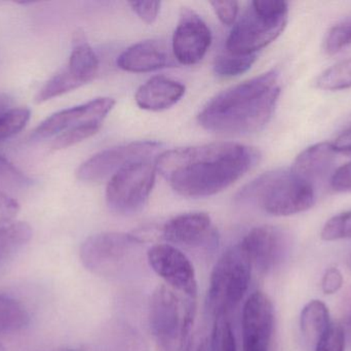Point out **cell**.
Wrapping results in <instances>:
<instances>
[{
    "mask_svg": "<svg viewBox=\"0 0 351 351\" xmlns=\"http://www.w3.org/2000/svg\"><path fill=\"white\" fill-rule=\"evenodd\" d=\"M259 150L235 142L176 148L156 161L160 173L183 197L216 195L239 181L260 161Z\"/></svg>",
    "mask_w": 351,
    "mask_h": 351,
    "instance_id": "6da1fadb",
    "label": "cell"
},
{
    "mask_svg": "<svg viewBox=\"0 0 351 351\" xmlns=\"http://www.w3.org/2000/svg\"><path fill=\"white\" fill-rule=\"evenodd\" d=\"M280 95L278 70H269L215 96L200 111L198 122L220 135L257 133L271 119Z\"/></svg>",
    "mask_w": 351,
    "mask_h": 351,
    "instance_id": "7a4b0ae2",
    "label": "cell"
},
{
    "mask_svg": "<svg viewBox=\"0 0 351 351\" xmlns=\"http://www.w3.org/2000/svg\"><path fill=\"white\" fill-rule=\"evenodd\" d=\"M80 257L93 274L107 280H127L143 268V245L138 237L127 233H98L84 241Z\"/></svg>",
    "mask_w": 351,
    "mask_h": 351,
    "instance_id": "3957f363",
    "label": "cell"
},
{
    "mask_svg": "<svg viewBox=\"0 0 351 351\" xmlns=\"http://www.w3.org/2000/svg\"><path fill=\"white\" fill-rule=\"evenodd\" d=\"M241 199L252 200L266 214L289 216L313 207L315 201L313 183L290 169L264 173L241 191Z\"/></svg>",
    "mask_w": 351,
    "mask_h": 351,
    "instance_id": "277c9868",
    "label": "cell"
},
{
    "mask_svg": "<svg viewBox=\"0 0 351 351\" xmlns=\"http://www.w3.org/2000/svg\"><path fill=\"white\" fill-rule=\"evenodd\" d=\"M288 3L282 0H257L250 3L231 29L227 52L235 55H256L276 41L288 22Z\"/></svg>",
    "mask_w": 351,
    "mask_h": 351,
    "instance_id": "5b68a950",
    "label": "cell"
},
{
    "mask_svg": "<svg viewBox=\"0 0 351 351\" xmlns=\"http://www.w3.org/2000/svg\"><path fill=\"white\" fill-rule=\"evenodd\" d=\"M251 260L241 242L227 249L210 274L206 308L215 321L226 319L239 306L250 286Z\"/></svg>",
    "mask_w": 351,
    "mask_h": 351,
    "instance_id": "8992f818",
    "label": "cell"
},
{
    "mask_svg": "<svg viewBox=\"0 0 351 351\" xmlns=\"http://www.w3.org/2000/svg\"><path fill=\"white\" fill-rule=\"evenodd\" d=\"M195 315V300L182 298L166 286L156 288L150 299L149 326L162 351H184Z\"/></svg>",
    "mask_w": 351,
    "mask_h": 351,
    "instance_id": "52a82bcc",
    "label": "cell"
},
{
    "mask_svg": "<svg viewBox=\"0 0 351 351\" xmlns=\"http://www.w3.org/2000/svg\"><path fill=\"white\" fill-rule=\"evenodd\" d=\"M156 163L139 161L115 173L106 188L109 210L119 216H134L147 204L156 183Z\"/></svg>",
    "mask_w": 351,
    "mask_h": 351,
    "instance_id": "ba28073f",
    "label": "cell"
},
{
    "mask_svg": "<svg viewBox=\"0 0 351 351\" xmlns=\"http://www.w3.org/2000/svg\"><path fill=\"white\" fill-rule=\"evenodd\" d=\"M98 70L96 53L88 45L84 33L76 32L67 65L45 82L37 94L36 102H45L88 84L94 80Z\"/></svg>",
    "mask_w": 351,
    "mask_h": 351,
    "instance_id": "9c48e42d",
    "label": "cell"
},
{
    "mask_svg": "<svg viewBox=\"0 0 351 351\" xmlns=\"http://www.w3.org/2000/svg\"><path fill=\"white\" fill-rule=\"evenodd\" d=\"M162 144L156 141H136L107 148L82 163L76 171L80 181L99 183L133 163L152 160Z\"/></svg>",
    "mask_w": 351,
    "mask_h": 351,
    "instance_id": "30bf717a",
    "label": "cell"
},
{
    "mask_svg": "<svg viewBox=\"0 0 351 351\" xmlns=\"http://www.w3.org/2000/svg\"><path fill=\"white\" fill-rule=\"evenodd\" d=\"M147 262L152 270L173 290L195 300L197 280L193 265L174 245H156L147 251Z\"/></svg>",
    "mask_w": 351,
    "mask_h": 351,
    "instance_id": "8fae6325",
    "label": "cell"
},
{
    "mask_svg": "<svg viewBox=\"0 0 351 351\" xmlns=\"http://www.w3.org/2000/svg\"><path fill=\"white\" fill-rule=\"evenodd\" d=\"M162 237L172 245L198 251H214L219 235L208 214L189 212L180 214L166 223Z\"/></svg>",
    "mask_w": 351,
    "mask_h": 351,
    "instance_id": "7c38bea8",
    "label": "cell"
},
{
    "mask_svg": "<svg viewBox=\"0 0 351 351\" xmlns=\"http://www.w3.org/2000/svg\"><path fill=\"white\" fill-rule=\"evenodd\" d=\"M252 265L268 273L282 265L290 249L288 234L274 226H259L252 229L241 241Z\"/></svg>",
    "mask_w": 351,
    "mask_h": 351,
    "instance_id": "4fadbf2b",
    "label": "cell"
},
{
    "mask_svg": "<svg viewBox=\"0 0 351 351\" xmlns=\"http://www.w3.org/2000/svg\"><path fill=\"white\" fill-rule=\"evenodd\" d=\"M274 327V304L267 295H251L241 317L243 351H269Z\"/></svg>",
    "mask_w": 351,
    "mask_h": 351,
    "instance_id": "5bb4252c",
    "label": "cell"
},
{
    "mask_svg": "<svg viewBox=\"0 0 351 351\" xmlns=\"http://www.w3.org/2000/svg\"><path fill=\"white\" fill-rule=\"evenodd\" d=\"M212 43V33L204 21L189 8H183L173 37V56L183 65L202 61Z\"/></svg>",
    "mask_w": 351,
    "mask_h": 351,
    "instance_id": "9a60e30c",
    "label": "cell"
},
{
    "mask_svg": "<svg viewBox=\"0 0 351 351\" xmlns=\"http://www.w3.org/2000/svg\"><path fill=\"white\" fill-rule=\"evenodd\" d=\"M114 105L115 101L112 98L102 97L71 109L58 111L45 119L35 129L32 138L37 140L45 139L84 124L103 123Z\"/></svg>",
    "mask_w": 351,
    "mask_h": 351,
    "instance_id": "2e32d148",
    "label": "cell"
},
{
    "mask_svg": "<svg viewBox=\"0 0 351 351\" xmlns=\"http://www.w3.org/2000/svg\"><path fill=\"white\" fill-rule=\"evenodd\" d=\"M176 59L168 47L156 41H145L128 47L117 58V65L125 71L152 72L175 66Z\"/></svg>",
    "mask_w": 351,
    "mask_h": 351,
    "instance_id": "e0dca14e",
    "label": "cell"
},
{
    "mask_svg": "<svg viewBox=\"0 0 351 351\" xmlns=\"http://www.w3.org/2000/svg\"><path fill=\"white\" fill-rule=\"evenodd\" d=\"M185 86L166 76H154L138 89L136 103L140 109L162 111L170 109L181 100Z\"/></svg>",
    "mask_w": 351,
    "mask_h": 351,
    "instance_id": "ac0fdd59",
    "label": "cell"
},
{
    "mask_svg": "<svg viewBox=\"0 0 351 351\" xmlns=\"http://www.w3.org/2000/svg\"><path fill=\"white\" fill-rule=\"evenodd\" d=\"M336 154L337 152L334 150L332 142L315 144L297 156L291 170L305 181L313 183L329 171Z\"/></svg>",
    "mask_w": 351,
    "mask_h": 351,
    "instance_id": "d6986e66",
    "label": "cell"
},
{
    "mask_svg": "<svg viewBox=\"0 0 351 351\" xmlns=\"http://www.w3.org/2000/svg\"><path fill=\"white\" fill-rule=\"evenodd\" d=\"M330 313L325 303L313 300L305 305L300 315V328L305 340L317 346L330 326Z\"/></svg>",
    "mask_w": 351,
    "mask_h": 351,
    "instance_id": "ffe728a7",
    "label": "cell"
},
{
    "mask_svg": "<svg viewBox=\"0 0 351 351\" xmlns=\"http://www.w3.org/2000/svg\"><path fill=\"white\" fill-rule=\"evenodd\" d=\"M29 323L30 315L20 302L8 297L0 296V334L21 331Z\"/></svg>",
    "mask_w": 351,
    "mask_h": 351,
    "instance_id": "44dd1931",
    "label": "cell"
},
{
    "mask_svg": "<svg viewBox=\"0 0 351 351\" xmlns=\"http://www.w3.org/2000/svg\"><path fill=\"white\" fill-rule=\"evenodd\" d=\"M33 230L25 222H16L0 227V256H5L22 247L32 238Z\"/></svg>",
    "mask_w": 351,
    "mask_h": 351,
    "instance_id": "7402d4cb",
    "label": "cell"
},
{
    "mask_svg": "<svg viewBox=\"0 0 351 351\" xmlns=\"http://www.w3.org/2000/svg\"><path fill=\"white\" fill-rule=\"evenodd\" d=\"M256 59L257 55H235L226 52L215 60V73L223 78L241 76L252 67Z\"/></svg>",
    "mask_w": 351,
    "mask_h": 351,
    "instance_id": "603a6c76",
    "label": "cell"
},
{
    "mask_svg": "<svg viewBox=\"0 0 351 351\" xmlns=\"http://www.w3.org/2000/svg\"><path fill=\"white\" fill-rule=\"evenodd\" d=\"M317 84L325 91H340L351 88V58L342 60L326 69L317 78Z\"/></svg>",
    "mask_w": 351,
    "mask_h": 351,
    "instance_id": "cb8c5ba5",
    "label": "cell"
},
{
    "mask_svg": "<svg viewBox=\"0 0 351 351\" xmlns=\"http://www.w3.org/2000/svg\"><path fill=\"white\" fill-rule=\"evenodd\" d=\"M30 115V111L27 109L0 111V141L8 139L22 131L28 124Z\"/></svg>",
    "mask_w": 351,
    "mask_h": 351,
    "instance_id": "d4e9b609",
    "label": "cell"
},
{
    "mask_svg": "<svg viewBox=\"0 0 351 351\" xmlns=\"http://www.w3.org/2000/svg\"><path fill=\"white\" fill-rule=\"evenodd\" d=\"M103 123H88L77 127L71 128L63 133L59 134L53 140L51 148L53 150H64L75 146L88 138L92 137L98 133L102 127Z\"/></svg>",
    "mask_w": 351,
    "mask_h": 351,
    "instance_id": "484cf974",
    "label": "cell"
},
{
    "mask_svg": "<svg viewBox=\"0 0 351 351\" xmlns=\"http://www.w3.org/2000/svg\"><path fill=\"white\" fill-rule=\"evenodd\" d=\"M321 237L326 241L351 238V212H343L330 218L322 230Z\"/></svg>",
    "mask_w": 351,
    "mask_h": 351,
    "instance_id": "4316f807",
    "label": "cell"
},
{
    "mask_svg": "<svg viewBox=\"0 0 351 351\" xmlns=\"http://www.w3.org/2000/svg\"><path fill=\"white\" fill-rule=\"evenodd\" d=\"M351 45V20L335 25L328 33L325 49L329 55H335Z\"/></svg>",
    "mask_w": 351,
    "mask_h": 351,
    "instance_id": "83f0119b",
    "label": "cell"
},
{
    "mask_svg": "<svg viewBox=\"0 0 351 351\" xmlns=\"http://www.w3.org/2000/svg\"><path fill=\"white\" fill-rule=\"evenodd\" d=\"M346 338L341 324H331L315 346V351H344Z\"/></svg>",
    "mask_w": 351,
    "mask_h": 351,
    "instance_id": "f1b7e54d",
    "label": "cell"
},
{
    "mask_svg": "<svg viewBox=\"0 0 351 351\" xmlns=\"http://www.w3.org/2000/svg\"><path fill=\"white\" fill-rule=\"evenodd\" d=\"M0 185L27 187L31 185V179L10 160L0 156Z\"/></svg>",
    "mask_w": 351,
    "mask_h": 351,
    "instance_id": "f546056e",
    "label": "cell"
},
{
    "mask_svg": "<svg viewBox=\"0 0 351 351\" xmlns=\"http://www.w3.org/2000/svg\"><path fill=\"white\" fill-rule=\"evenodd\" d=\"M210 5L213 6L215 14L223 24L226 26H232L234 24L239 14V2L213 1L210 2Z\"/></svg>",
    "mask_w": 351,
    "mask_h": 351,
    "instance_id": "4dcf8cb0",
    "label": "cell"
},
{
    "mask_svg": "<svg viewBox=\"0 0 351 351\" xmlns=\"http://www.w3.org/2000/svg\"><path fill=\"white\" fill-rule=\"evenodd\" d=\"M129 4L138 16L147 24H152L158 19L162 5L160 1H132Z\"/></svg>",
    "mask_w": 351,
    "mask_h": 351,
    "instance_id": "1f68e13d",
    "label": "cell"
},
{
    "mask_svg": "<svg viewBox=\"0 0 351 351\" xmlns=\"http://www.w3.org/2000/svg\"><path fill=\"white\" fill-rule=\"evenodd\" d=\"M343 275L338 268H329L322 280V290L326 295L336 294L343 286Z\"/></svg>",
    "mask_w": 351,
    "mask_h": 351,
    "instance_id": "d6a6232c",
    "label": "cell"
},
{
    "mask_svg": "<svg viewBox=\"0 0 351 351\" xmlns=\"http://www.w3.org/2000/svg\"><path fill=\"white\" fill-rule=\"evenodd\" d=\"M20 210V205L14 198L0 192V227L8 224L16 218Z\"/></svg>",
    "mask_w": 351,
    "mask_h": 351,
    "instance_id": "836d02e7",
    "label": "cell"
},
{
    "mask_svg": "<svg viewBox=\"0 0 351 351\" xmlns=\"http://www.w3.org/2000/svg\"><path fill=\"white\" fill-rule=\"evenodd\" d=\"M331 185L336 191H350L351 162L337 169L332 177Z\"/></svg>",
    "mask_w": 351,
    "mask_h": 351,
    "instance_id": "e575fe53",
    "label": "cell"
},
{
    "mask_svg": "<svg viewBox=\"0 0 351 351\" xmlns=\"http://www.w3.org/2000/svg\"><path fill=\"white\" fill-rule=\"evenodd\" d=\"M336 152H351V127L342 132L333 142H332Z\"/></svg>",
    "mask_w": 351,
    "mask_h": 351,
    "instance_id": "d590c367",
    "label": "cell"
},
{
    "mask_svg": "<svg viewBox=\"0 0 351 351\" xmlns=\"http://www.w3.org/2000/svg\"><path fill=\"white\" fill-rule=\"evenodd\" d=\"M346 333V340L351 344V293L346 299V311H344L343 323L341 324Z\"/></svg>",
    "mask_w": 351,
    "mask_h": 351,
    "instance_id": "8d00e7d4",
    "label": "cell"
},
{
    "mask_svg": "<svg viewBox=\"0 0 351 351\" xmlns=\"http://www.w3.org/2000/svg\"><path fill=\"white\" fill-rule=\"evenodd\" d=\"M185 351H210V342L208 338H202L196 343L190 342Z\"/></svg>",
    "mask_w": 351,
    "mask_h": 351,
    "instance_id": "74e56055",
    "label": "cell"
},
{
    "mask_svg": "<svg viewBox=\"0 0 351 351\" xmlns=\"http://www.w3.org/2000/svg\"><path fill=\"white\" fill-rule=\"evenodd\" d=\"M346 266H348V270L351 272V255L346 260Z\"/></svg>",
    "mask_w": 351,
    "mask_h": 351,
    "instance_id": "f35d334b",
    "label": "cell"
},
{
    "mask_svg": "<svg viewBox=\"0 0 351 351\" xmlns=\"http://www.w3.org/2000/svg\"><path fill=\"white\" fill-rule=\"evenodd\" d=\"M51 351H77L75 350H70V348H60V350H55Z\"/></svg>",
    "mask_w": 351,
    "mask_h": 351,
    "instance_id": "ab89813d",
    "label": "cell"
},
{
    "mask_svg": "<svg viewBox=\"0 0 351 351\" xmlns=\"http://www.w3.org/2000/svg\"><path fill=\"white\" fill-rule=\"evenodd\" d=\"M0 351H6V348H4V346L1 342H0Z\"/></svg>",
    "mask_w": 351,
    "mask_h": 351,
    "instance_id": "60d3db41",
    "label": "cell"
}]
</instances>
